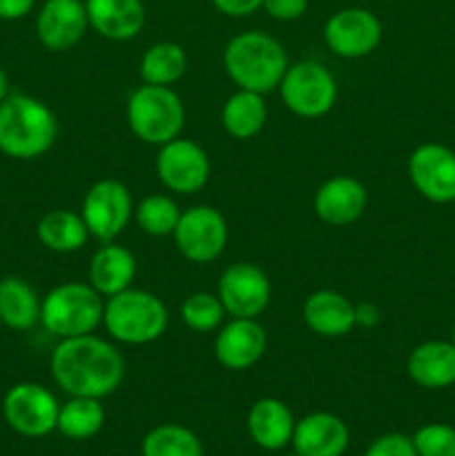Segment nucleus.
<instances>
[{"label":"nucleus","instance_id":"obj_33","mask_svg":"<svg viewBox=\"0 0 455 456\" xmlns=\"http://www.w3.org/2000/svg\"><path fill=\"white\" fill-rule=\"evenodd\" d=\"M364 456H419L415 450L413 441L409 436L400 435V432H391V435H384L379 439H375L368 445Z\"/></svg>","mask_w":455,"mask_h":456},{"label":"nucleus","instance_id":"obj_15","mask_svg":"<svg viewBox=\"0 0 455 456\" xmlns=\"http://www.w3.org/2000/svg\"><path fill=\"white\" fill-rule=\"evenodd\" d=\"M268 337L257 319H235L221 325L214 338V356L232 372H244L257 365L266 354Z\"/></svg>","mask_w":455,"mask_h":456},{"label":"nucleus","instance_id":"obj_17","mask_svg":"<svg viewBox=\"0 0 455 456\" xmlns=\"http://www.w3.org/2000/svg\"><path fill=\"white\" fill-rule=\"evenodd\" d=\"M368 205V191L357 178L333 176L317 190L312 208L319 221L343 227L355 223Z\"/></svg>","mask_w":455,"mask_h":456},{"label":"nucleus","instance_id":"obj_28","mask_svg":"<svg viewBox=\"0 0 455 456\" xmlns=\"http://www.w3.org/2000/svg\"><path fill=\"white\" fill-rule=\"evenodd\" d=\"M187 69V53L177 43H156L143 53L141 58V78L145 85H161L170 87L177 83Z\"/></svg>","mask_w":455,"mask_h":456},{"label":"nucleus","instance_id":"obj_7","mask_svg":"<svg viewBox=\"0 0 455 456\" xmlns=\"http://www.w3.org/2000/svg\"><path fill=\"white\" fill-rule=\"evenodd\" d=\"M279 89L284 105L302 118L326 116L337 102V80L328 67L317 61H299L288 65Z\"/></svg>","mask_w":455,"mask_h":456},{"label":"nucleus","instance_id":"obj_12","mask_svg":"<svg viewBox=\"0 0 455 456\" xmlns=\"http://www.w3.org/2000/svg\"><path fill=\"white\" fill-rule=\"evenodd\" d=\"M270 294V279L254 263H232L219 279L217 297L235 319H257L266 312Z\"/></svg>","mask_w":455,"mask_h":456},{"label":"nucleus","instance_id":"obj_26","mask_svg":"<svg viewBox=\"0 0 455 456\" xmlns=\"http://www.w3.org/2000/svg\"><path fill=\"white\" fill-rule=\"evenodd\" d=\"M268 120V107L263 94L239 89L226 101L221 110V125L236 141L254 138Z\"/></svg>","mask_w":455,"mask_h":456},{"label":"nucleus","instance_id":"obj_39","mask_svg":"<svg viewBox=\"0 0 455 456\" xmlns=\"http://www.w3.org/2000/svg\"><path fill=\"white\" fill-rule=\"evenodd\" d=\"M451 343H453V346H455V325H453V341H451Z\"/></svg>","mask_w":455,"mask_h":456},{"label":"nucleus","instance_id":"obj_5","mask_svg":"<svg viewBox=\"0 0 455 456\" xmlns=\"http://www.w3.org/2000/svg\"><path fill=\"white\" fill-rule=\"evenodd\" d=\"M101 294L89 283L67 281L49 289L40 301V323L56 338H74L94 334L103 323Z\"/></svg>","mask_w":455,"mask_h":456},{"label":"nucleus","instance_id":"obj_34","mask_svg":"<svg viewBox=\"0 0 455 456\" xmlns=\"http://www.w3.org/2000/svg\"><path fill=\"white\" fill-rule=\"evenodd\" d=\"M263 9L275 20H297L306 13L308 0H263Z\"/></svg>","mask_w":455,"mask_h":456},{"label":"nucleus","instance_id":"obj_24","mask_svg":"<svg viewBox=\"0 0 455 456\" xmlns=\"http://www.w3.org/2000/svg\"><path fill=\"white\" fill-rule=\"evenodd\" d=\"M40 301L36 289L21 276L0 279V323L16 332L31 330L40 321Z\"/></svg>","mask_w":455,"mask_h":456},{"label":"nucleus","instance_id":"obj_2","mask_svg":"<svg viewBox=\"0 0 455 456\" xmlns=\"http://www.w3.org/2000/svg\"><path fill=\"white\" fill-rule=\"evenodd\" d=\"M58 136L54 111L27 94H9L0 102V154L34 160L52 150Z\"/></svg>","mask_w":455,"mask_h":456},{"label":"nucleus","instance_id":"obj_3","mask_svg":"<svg viewBox=\"0 0 455 456\" xmlns=\"http://www.w3.org/2000/svg\"><path fill=\"white\" fill-rule=\"evenodd\" d=\"M288 56L281 43L263 31H244L226 45L223 67L239 89L268 94L279 87Z\"/></svg>","mask_w":455,"mask_h":456},{"label":"nucleus","instance_id":"obj_9","mask_svg":"<svg viewBox=\"0 0 455 456\" xmlns=\"http://www.w3.org/2000/svg\"><path fill=\"white\" fill-rule=\"evenodd\" d=\"M172 236L183 258L196 263V265H203V263H210L221 256L223 249H226V216L217 208L196 205V208L181 212V218H178Z\"/></svg>","mask_w":455,"mask_h":456},{"label":"nucleus","instance_id":"obj_20","mask_svg":"<svg viewBox=\"0 0 455 456\" xmlns=\"http://www.w3.org/2000/svg\"><path fill=\"white\" fill-rule=\"evenodd\" d=\"M303 321L317 337H346L355 328V305L335 289H319L303 303Z\"/></svg>","mask_w":455,"mask_h":456},{"label":"nucleus","instance_id":"obj_35","mask_svg":"<svg viewBox=\"0 0 455 456\" xmlns=\"http://www.w3.org/2000/svg\"><path fill=\"white\" fill-rule=\"evenodd\" d=\"M214 7L230 18H244L252 16L254 12L263 7V0H212Z\"/></svg>","mask_w":455,"mask_h":456},{"label":"nucleus","instance_id":"obj_6","mask_svg":"<svg viewBox=\"0 0 455 456\" xmlns=\"http://www.w3.org/2000/svg\"><path fill=\"white\" fill-rule=\"evenodd\" d=\"M186 107L172 87L141 85L128 101V125L138 141L165 145L181 134Z\"/></svg>","mask_w":455,"mask_h":456},{"label":"nucleus","instance_id":"obj_18","mask_svg":"<svg viewBox=\"0 0 455 456\" xmlns=\"http://www.w3.org/2000/svg\"><path fill=\"white\" fill-rule=\"evenodd\" d=\"M348 441L351 432L337 414L312 412L294 426L293 448L299 456H342Z\"/></svg>","mask_w":455,"mask_h":456},{"label":"nucleus","instance_id":"obj_38","mask_svg":"<svg viewBox=\"0 0 455 456\" xmlns=\"http://www.w3.org/2000/svg\"><path fill=\"white\" fill-rule=\"evenodd\" d=\"M9 96V76L4 71V67L0 65V102Z\"/></svg>","mask_w":455,"mask_h":456},{"label":"nucleus","instance_id":"obj_32","mask_svg":"<svg viewBox=\"0 0 455 456\" xmlns=\"http://www.w3.org/2000/svg\"><path fill=\"white\" fill-rule=\"evenodd\" d=\"M410 441L419 456H455V428L446 423H428Z\"/></svg>","mask_w":455,"mask_h":456},{"label":"nucleus","instance_id":"obj_19","mask_svg":"<svg viewBox=\"0 0 455 456\" xmlns=\"http://www.w3.org/2000/svg\"><path fill=\"white\" fill-rule=\"evenodd\" d=\"M89 27L107 40H129L145 25L141 0H85Z\"/></svg>","mask_w":455,"mask_h":456},{"label":"nucleus","instance_id":"obj_37","mask_svg":"<svg viewBox=\"0 0 455 456\" xmlns=\"http://www.w3.org/2000/svg\"><path fill=\"white\" fill-rule=\"evenodd\" d=\"M379 307L375 303H360L355 305V325L361 328H375L379 323Z\"/></svg>","mask_w":455,"mask_h":456},{"label":"nucleus","instance_id":"obj_10","mask_svg":"<svg viewBox=\"0 0 455 456\" xmlns=\"http://www.w3.org/2000/svg\"><path fill=\"white\" fill-rule=\"evenodd\" d=\"M134 214L132 194L128 185L116 178H103L94 183L83 199L80 216L87 225L89 236L101 243H112L128 227Z\"/></svg>","mask_w":455,"mask_h":456},{"label":"nucleus","instance_id":"obj_27","mask_svg":"<svg viewBox=\"0 0 455 456\" xmlns=\"http://www.w3.org/2000/svg\"><path fill=\"white\" fill-rule=\"evenodd\" d=\"M105 423V410L101 399H89V396H71L65 405L58 410L56 430L62 436L74 441L92 439L101 432Z\"/></svg>","mask_w":455,"mask_h":456},{"label":"nucleus","instance_id":"obj_30","mask_svg":"<svg viewBox=\"0 0 455 456\" xmlns=\"http://www.w3.org/2000/svg\"><path fill=\"white\" fill-rule=\"evenodd\" d=\"M134 218L145 234L170 236L174 234V227L181 218V209L170 196L152 194L138 203V208L134 209Z\"/></svg>","mask_w":455,"mask_h":456},{"label":"nucleus","instance_id":"obj_29","mask_svg":"<svg viewBox=\"0 0 455 456\" xmlns=\"http://www.w3.org/2000/svg\"><path fill=\"white\" fill-rule=\"evenodd\" d=\"M141 450L143 456H203L199 436L178 423H165L147 432Z\"/></svg>","mask_w":455,"mask_h":456},{"label":"nucleus","instance_id":"obj_13","mask_svg":"<svg viewBox=\"0 0 455 456\" xmlns=\"http://www.w3.org/2000/svg\"><path fill=\"white\" fill-rule=\"evenodd\" d=\"M324 40L335 56L351 61L364 58L377 49L382 40V22L368 9H342L326 20Z\"/></svg>","mask_w":455,"mask_h":456},{"label":"nucleus","instance_id":"obj_40","mask_svg":"<svg viewBox=\"0 0 455 456\" xmlns=\"http://www.w3.org/2000/svg\"><path fill=\"white\" fill-rule=\"evenodd\" d=\"M288 456H299V454H297V452H294V454H288Z\"/></svg>","mask_w":455,"mask_h":456},{"label":"nucleus","instance_id":"obj_8","mask_svg":"<svg viewBox=\"0 0 455 456\" xmlns=\"http://www.w3.org/2000/svg\"><path fill=\"white\" fill-rule=\"evenodd\" d=\"M56 396L40 383H16L3 399V417L13 432L27 439H40L56 430Z\"/></svg>","mask_w":455,"mask_h":456},{"label":"nucleus","instance_id":"obj_36","mask_svg":"<svg viewBox=\"0 0 455 456\" xmlns=\"http://www.w3.org/2000/svg\"><path fill=\"white\" fill-rule=\"evenodd\" d=\"M36 0H0V20H21L34 9Z\"/></svg>","mask_w":455,"mask_h":456},{"label":"nucleus","instance_id":"obj_23","mask_svg":"<svg viewBox=\"0 0 455 456\" xmlns=\"http://www.w3.org/2000/svg\"><path fill=\"white\" fill-rule=\"evenodd\" d=\"M406 372L426 390H442L455 383V346L446 341H426L415 347L406 361Z\"/></svg>","mask_w":455,"mask_h":456},{"label":"nucleus","instance_id":"obj_4","mask_svg":"<svg viewBox=\"0 0 455 456\" xmlns=\"http://www.w3.org/2000/svg\"><path fill=\"white\" fill-rule=\"evenodd\" d=\"M103 328L114 341L125 346H147L163 337L168 328V307L147 289L128 288L105 298Z\"/></svg>","mask_w":455,"mask_h":456},{"label":"nucleus","instance_id":"obj_14","mask_svg":"<svg viewBox=\"0 0 455 456\" xmlns=\"http://www.w3.org/2000/svg\"><path fill=\"white\" fill-rule=\"evenodd\" d=\"M409 176L415 190L433 203L455 200V154L444 145H419L409 159Z\"/></svg>","mask_w":455,"mask_h":456},{"label":"nucleus","instance_id":"obj_16","mask_svg":"<svg viewBox=\"0 0 455 456\" xmlns=\"http://www.w3.org/2000/svg\"><path fill=\"white\" fill-rule=\"evenodd\" d=\"M87 27L83 0H45L36 16V34L49 52H67L79 45Z\"/></svg>","mask_w":455,"mask_h":456},{"label":"nucleus","instance_id":"obj_22","mask_svg":"<svg viewBox=\"0 0 455 456\" xmlns=\"http://www.w3.org/2000/svg\"><path fill=\"white\" fill-rule=\"evenodd\" d=\"M136 279V258L128 248H120L114 240L103 243L89 261V285L103 298L114 297L132 288Z\"/></svg>","mask_w":455,"mask_h":456},{"label":"nucleus","instance_id":"obj_21","mask_svg":"<svg viewBox=\"0 0 455 456\" xmlns=\"http://www.w3.org/2000/svg\"><path fill=\"white\" fill-rule=\"evenodd\" d=\"M245 426H248L250 439L259 448L275 452V450H281L288 444H293L297 421H294L293 412H290V408L284 401L263 396V399H259L250 408Z\"/></svg>","mask_w":455,"mask_h":456},{"label":"nucleus","instance_id":"obj_1","mask_svg":"<svg viewBox=\"0 0 455 456\" xmlns=\"http://www.w3.org/2000/svg\"><path fill=\"white\" fill-rule=\"evenodd\" d=\"M56 386L70 396L105 399L114 395L125 377V361L110 341L94 334L61 338L49 356Z\"/></svg>","mask_w":455,"mask_h":456},{"label":"nucleus","instance_id":"obj_11","mask_svg":"<svg viewBox=\"0 0 455 456\" xmlns=\"http://www.w3.org/2000/svg\"><path fill=\"white\" fill-rule=\"evenodd\" d=\"M156 176L174 194H194L210 181V159L199 142L174 138L161 145Z\"/></svg>","mask_w":455,"mask_h":456},{"label":"nucleus","instance_id":"obj_25","mask_svg":"<svg viewBox=\"0 0 455 456\" xmlns=\"http://www.w3.org/2000/svg\"><path fill=\"white\" fill-rule=\"evenodd\" d=\"M36 236L49 252L71 254L79 252L87 243L89 230L80 214L70 212V209H52L38 221Z\"/></svg>","mask_w":455,"mask_h":456},{"label":"nucleus","instance_id":"obj_31","mask_svg":"<svg viewBox=\"0 0 455 456\" xmlns=\"http://www.w3.org/2000/svg\"><path fill=\"white\" fill-rule=\"evenodd\" d=\"M226 314L228 312L221 298L210 292L190 294L181 305L183 323L194 332H212V330L221 328Z\"/></svg>","mask_w":455,"mask_h":456}]
</instances>
